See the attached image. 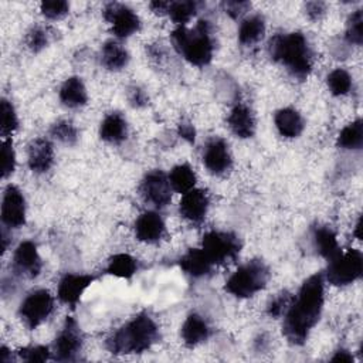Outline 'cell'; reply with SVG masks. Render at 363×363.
<instances>
[{"mask_svg": "<svg viewBox=\"0 0 363 363\" xmlns=\"http://www.w3.org/2000/svg\"><path fill=\"white\" fill-rule=\"evenodd\" d=\"M250 7L248 1H237V0H228L223 3V9L227 14H230L233 18L240 17L242 13L247 11V9Z\"/></svg>", "mask_w": 363, "mask_h": 363, "instance_id": "cell-41", "label": "cell"}, {"mask_svg": "<svg viewBox=\"0 0 363 363\" xmlns=\"http://www.w3.org/2000/svg\"><path fill=\"white\" fill-rule=\"evenodd\" d=\"M265 33V21L261 16H250L241 21L238 28V41L242 45H252L258 43Z\"/></svg>", "mask_w": 363, "mask_h": 363, "instance_id": "cell-26", "label": "cell"}, {"mask_svg": "<svg viewBox=\"0 0 363 363\" xmlns=\"http://www.w3.org/2000/svg\"><path fill=\"white\" fill-rule=\"evenodd\" d=\"M16 167V153L11 138H4L1 142V176L9 177Z\"/></svg>", "mask_w": 363, "mask_h": 363, "instance_id": "cell-36", "label": "cell"}, {"mask_svg": "<svg viewBox=\"0 0 363 363\" xmlns=\"http://www.w3.org/2000/svg\"><path fill=\"white\" fill-rule=\"evenodd\" d=\"M26 44L33 52L41 51L48 44V35L45 30H43L41 27H33L26 37Z\"/></svg>", "mask_w": 363, "mask_h": 363, "instance_id": "cell-39", "label": "cell"}, {"mask_svg": "<svg viewBox=\"0 0 363 363\" xmlns=\"http://www.w3.org/2000/svg\"><path fill=\"white\" fill-rule=\"evenodd\" d=\"M269 278V269L262 259H251L241 267L225 282V291L237 298H250L261 291Z\"/></svg>", "mask_w": 363, "mask_h": 363, "instance_id": "cell-5", "label": "cell"}, {"mask_svg": "<svg viewBox=\"0 0 363 363\" xmlns=\"http://www.w3.org/2000/svg\"><path fill=\"white\" fill-rule=\"evenodd\" d=\"M323 285V274L316 272L303 281L298 295L291 301L284 313L282 325V332L289 343L303 345L309 332L318 323L325 301Z\"/></svg>", "mask_w": 363, "mask_h": 363, "instance_id": "cell-1", "label": "cell"}, {"mask_svg": "<svg viewBox=\"0 0 363 363\" xmlns=\"http://www.w3.org/2000/svg\"><path fill=\"white\" fill-rule=\"evenodd\" d=\"M203 163L210 173L216 176L225 174L233 164V159L225 140L220 138L210 139L203 150Z\"/></svg>", "mask_w": 363, "mask_h": 363, "instance_id": "cell-13", "label": "cell"}, {"mask_svg": "<svg viewBox=\"0 0 363 363\" xmlns=\"http://www.w3.org/2000/svg\"><path fill=\"white\" fill-rule=\"evenodd\" d=\"M164 233V221L156 211H145L135 221V235L142 242H157L163 238Z\"/></svg>", "mask_w": 363, "mask_h": 363, "instance_id": "cell-17", "label": "cell"}, {"mask_svg": "<svg viewBox=\"0 0 363 363\" xmlns=\"http://www.w3.org/2000/svg\"><path fill=\"white\" fill-rule=\"evenodd\" d=\"M1 221L6 227L18 228L26 223V200L14 184L4 189L1 200Z\"/></svg>", "mask_w": 363, "mask_h": 363, "instance_id": "cell-12", "label": "cell"}, {"mask_svg": "<svg viewBox=\"0 0 363 363\" xmlns=\"http://www.w3.org/2000/svg\"><path fill=\"white\" fill-rule=\"evenodd\" d=\"M170 187L177 193H187L194 189L196 184V173L187 163H182L174 166L169 173Z\"/></svg>", "mask_w": 363, "mask_h": 363, "instance_id": "cell-28", "label": "cell"}, {"mask_svg": "<svg viewBox=\"0 0 363 363\" xmlns=\"http://www.w3.org/2000/svg\"><path fill=\"white\" fill-rule=\"evenodd\" d=\"M129 101L133 106L140 108L147 104V96H146L145 91H142L139 86H133L129 92Z\"/></svg>", "mask_w": 363, "mask_h": 363, "instance_id": "cell-43", "label": "cell"}, {"mask_svg": "<svg viewBox=\"0 0 363 363\" xmlns=\"http://www.w3.org/2000/svg\"><path fill=\"white\" fill-rule=\"evenodd\" d=\"M17 354L20 356V359H23L24 362H30V363H37V362H45L50 359L51 352L47 346H28V347H23L17 352Z\"/></svg>", "mask_w": 363, "mask_h": 363, "instance_id": "cell-38", "label": "cell"}, {"mask_svg": "<svg viewBox=\"0 0 363 363\" xmlns=\"http://www.w3.org/2000/svg\"><path fill=\"white\" fill-rule=\"evenodd\" d=\"M101 61L106 69L119 71L123 67H126V64L129 61V54L121 44H118L115 41H106L102 45Z\"/></svg>", "mask_w": 363, "mask_h": 363, "instance_id": "cell-27", "label": "cell"}, {"mask_svg": "<svg viewBox=\"0 0 363 363\" xmlns=\"http://www.w3.org/2000/svg\"><path fill=\"white\" fill-rule=\"evenodd\" d=\"M332 362H343V363H350V362H353V356L347 352V350H345V349H340V350H337L333 356H332V359H330Z\"/></svg>", "mask_w": 363, "mask_h": 363, "instance_id": "cell-45", "label": "cell"}, {"mask_svg": "<svg viewBox=\"0 0 363 363\" xmlns=\"http://www.w3.org/2000/svg\"><path fill=\"white\" fill-rule=\"evenodd\" d=\"M326 84L332 95L342 96L349 94V91L352 89V77L343 68H336L330 71L326 77Z\"/></svg>", "mask_w": 363, "mask_h": 363, "instance_id": "cell-32", "label": "cell"}, {"mask_svg": "<svg viewBox=\"0 0 363 363\" xmlns=\"http://www.w3.org/2000/svg\"><path fill=\"white\" fill-rule=\"evenodd\" d=\"M172 43L177 52L191 65L204 67L213 60L214 41L207 20H200L193 28L179 26L172 33Z\"/></svg>", "mask_w": 363, "mask_h": 363, "instance_id": "cell-4", "label": "cell"}, {"mask_svg": "<svg viewBox=\"0 0 363 363\" xmlns=\"http://www.w3.org/2000/svg\"><path fill=\"white\" fill-rule=\"evenodd\" d=\"M182 339L183 342L193 347L206 342L210 336V328L203 316L199 313H190L182 325Z\"/></svg>", "mask_w": 363, "mask_h": 363, "instance_id": "cell-20", "label": "cell"}, {"mask_svg": "<svg viewBox=\"0 0 363 363\" xmlns=\"http://www.w3.org/2000/svg\"><path fill=\"white\" fill-rule=\"evenodd\" d=\"M54 311V298L47 289L30 292L18 308V316L28 329L40 326Z\"/></svg>", "mask_w": 363, "mask_h": 363, "instance_id": "cell-8", "label": "cell"}, {"mask_svg": "<svg viewBox=\"0 0 363 363\" xmlns=\"http://www.w3.org/2000/svg\"><path fill=\"white\" fill-rule=\"evenodd\" d=\"M51 136L55 138L57 140L65 143V145H74L78 139V130L74 126L72 122L67 121V119H61L57 121L52 126H51Z\"/></svg>", "mask_w": 363, "mask_h": 363, "instance_id": "cell-33", "label": "cell"}, {"mask_svg": "<svg viewBox=\"0 0 363 363\" xmlns=\"http://www.w3.org/2000/svg\"><path fill=\"white\" fill-rule=\"evenodd\" d=\"M360 230H362V218L359 217V218H357V223H356V225H354V235H356L357 240H362Z\"/></svg>", "mask_w": 363, "mask_h": 363, "instance_id": "cell-47", "label": "cell"}, {"mask_svg": "<svg viewBox=\"0 0 363 363\" xmlns=\"http://www.w3.org/2000/svg\"><path fill=\"white\" fill-rule=\"evenodd\" d=\"M126 135H128V125L125 118L121 113L118 112L108 113L101 122L99 136L102 140L108 143L119 145L126 139Z\"/></svg>", "mask_w": 363, "mask_h": 363, "instance_id": "cell-23", "label": "cell"}, {"mask_svg": "<svg viewBox=\"0 0 363 363\" xmlns=\"http://www.w3.org/2000/svg\"><path fill=\"white\" fill-rule=\"evenodd\" d=\"M363 274V257L360 251L354 248H349L345 252H340L337 257L329 261L328 269L325 272L329 284L335 286H345L356 279H359Z\"/></svg>", "mask_w": 363, "mask_h": 363, "instance_id": "cell-6", "label": "cell"}, {"mask_svg": "<svg viewBox=\"0 0 363 363\" xmlns=\"http://www.w3.org/2000/svg\"><path fill=\"white\" fill-rule=\"evenodd\" d=\"M269 55L298 79H305L313 64V54L302 33L277 34L268 44Z\"/></svg>", "mask_w": 363, "mask_h": 363, "instance_id": "cell-2", "label": "cell"}, {"mask_svg": "<svg viewBox=\"0 0 363 363\" xmlns=\"http://www.w3.org/2000/svg\"><path fill=\"white\" fill-rule=\"evenodd\" d=\"M337 147L347 150H359L363 145V122L362 119H356L347 126H345L337 136L336 140Z\"/></svg>", "mask_w": 363, "mask_h": 363, "instance_id": "cell-29", "label": "cell"}, {"mask_svg": "<svg viewBox=\"0 0 363 363\" xmlns=\"http://www.w3.org/2000/svg\"><path fill=\"white\" fill-rule=\"evenodd\" d=\"M28 167L34 173H45L54 163V149L50 140L38 138L28 146Z\"/></svg>", "mask_w": 363, "mask_h": 363, "instance_id": "cell-18", "label": "cell"}, {"mask_svg": "<svg viewBox=\"0 0 363 363\" xmlns=\"http://www.w3.org/2000/svg\"><path fill=\"white\" fill-rule=\"evenodd\" d=\"M201 250L206 252L213 265H220L235 259L240 254L241 242L238 237L230 231H208L201 241Z\"/></svg>", "mask_w": 363, "mask_h": 363, "instance_id": "cell-7", "label": "cell"}, {"mask_svg": "<svg viewBox=\"0 0 363 363\" xmlns=\"http://www.w3.org/2000/svg\"><path fill=\"white\" fill-rule=\"evenodd\" d=\"M346 40L350 44L360 45L363 41V13L356 10L347 20L346 26Z\"/></svg>", "mask_w": 363, "mask_h": 363, "instance_id": "cell-34", "label": "cell"}, {"mask_svg": "<svg viewBox=\"0 0 363 363\" xmlns=\"http://www.w3.org/2000/svg\"><path fill=\"white\" fill-rule=\"evenodd\" d=\"M292 301V296L288 294V292H282L279 294L278 296H275L269 303H268V308H267V313L271 316V318H278L281 315H284L289 306Z\"/></svg>", "mask_w": 363, "mask_h": 363, "instance_id": "cell-40", "label": "cell"}, {"mask_svg": "<svg viewBox=\"0 0 363 363\" xmlns=\"http://www.w3.org/2000/svg\"><path fill=\"white\" fill-rule=\"evenodd\" d=\"M227 123L237 138L248 139L255 133V118L247 105H235L227 118Z\"/></svg>", "mask_w": 363, "mask_h": 363, "instance_id": "cell-19", "label": "cell"}, {"mask_svg": "<svg viewBox=\"0 0 363 363\" xmlns=\"http://www.w3.org/2000/svg\"><path fill=\"white\" fill-rule=\"evenodd\" d=\"M313 244H315V248L319 252V255H322L328 261L333 259L335 257H337L342 252V250L337 244V240H336V234L329 227H323V225L315 227Z\"/></svg>", "mask_w": 363, "mask_h": 363, "instance_id": "cell-25", "label": "cell"}, {"mask_svg": "<svg viewBox=\"0 0 363 363\" xmlns=\"http://www.w3.org/2000/svg\"><path fill=\"white\" fill-rule=\"evenodd\" d=\"M210 204L208 193L203 189H191L184 193L179 203V213L191 224H201L207 216Z\"/></svg>", "mask_w": 363, "mask_h": 363, "instance_id": "cell-15", "label": "cell"}, {"mask_svg": "<svg viewBox=\"0 0 363 363\" xmlns=\"http://www.w3.org/2000/svg\"><path fill=\"white\" fill-rule=\"evenodd\" d=\"M149 7L152 9V11H155L156 14H164L167 13V9H169V3L167 1H150L149 3Z\"/></svg>", "mask_w": 363, "mask_h": 363, "instance_id": "cell-46", "label": "cell"}, {"mask_svg": "<svg viewBox=\"0 0 363 363\" xmlns=\"http://www.w3.org/2000/svg\"><path fill=\"white\" fill-rule=\"evenodd\" d=\"M274 122L279 135L285 138L299 136L305 126L301 113L294 108H282L277 111L274 116Z\"/></svg>", "mask_w": 363, "mask_h": 363, "instance_id": "cell-22", "label": "cell"}, {"mask_svg": "<svg viewBox=\"0 0 363 363\" xmlns=\"http://www.w3.org/2000/svg\"><path fill=\"white\" fill-rule=\"evenodd\" d=\"M41 13L48 20H58L68 14L69 4L65 0H47L41 3Z\"/></svg>", "mask_w": 363, "mask_h": 363, "instance_id": "cell-37", "label": "cell"}, {"mask_svg": "<svg viewBox=\"0 0 363 363\" xmlns=\"http://www.w3.org/2000/svg\"><path fill=\"white\" fill-rule=\"evenodd\" d=\"M106 274L119 277V278H130L138 271V261L129 254H115L109 258L106 265Z\"/></svg>", "mask_w": 363, "mask_h": 363, "instance_id": "cell-30", "label": "cell"}, {"mask_svg": "<svg viewBox=\"0 0 363 363\" xmlns=\"http://www.w3.org/2000/svg\"><path fill=\"white\" fill-rule=\"evenodd\" d=\"M60 101L68 108L84 106L88 101L86 88L81 78L69 77L60 88Z\"/></svg>", "mask_w": 363, "mask_h": 363, "instance_id": "cell-24", "label": "cell"}, {"mask_svg": "<svg viewBox=\"0 0 363 363\" xmlns=\"http://www.w3.org/2000/svg\"><path fill=\"white\" fill-rule=\"evenodd\" d=\"M305 10H306V16L315 21V20H319L325 14L326 6L322 1H309V3H306Z\"/></svg>", "mask_w": 363, "mask_h": 363, "instance_id": "cell-42", "label": "cell"}, {"mask_svg": "<svg viewBox=\"0 0 363 363\" xmlns=\"http://www.w3.org/2000/svg\"><path fill=\"white\" fill-rule=\"evenodd\" d=\"M104 17L112 26V33L118 38H128L138 33L140 28V20L138 14L121 3L106 4L104 9Z\"/></svg>", "mask_w": 363, "mask_h": 363, "instance_id": "cell-10", "label": "cell"}, {"mask_svg": "<svg viewBox=\"0 0 363 363\" xmlns=\"http://www.w3.org/2000/svg\"><path fill=\"white\" fill-rule=\"evenodd\" d=\"M43 262L33 241H23L14 251L13 269L24 278H35L41 272Z\"/></svg>", "mask_w": 363, "mask_h": 363, "instance_id": "cell-14", "label": "cell"}, {"mask_svg": "<svg viewBox=\"0 0 363 363\" xmlns=\"http://www.w3.org/2000/svg\"><path fill=\"white\" fill-rule=\"evenodd\" d=\"M82 332L77 320L71 316H68L64 322L62 329L57 335L54 345H52V353L54 359L58 362H71L75 360L78 353L82 347Z\"/></svg>", "mask_w": 363, "mask_h": 363, "instance_id": "cell-9", "label": "cell"}, {"mask_svg": "<svg viewBox=\"0 0 363 363\" xmlns=\"http://www.w3.org/2000/svg\"><path fill=\"white\" fill-rule=\"evenodd\" d=\"M159 339V329L147 313H139L106 339V349L113 354L142 353Z\"/></svg>", "mask_w": 363, "mask_h": 363, "instance_id": "cell-3", "label": "cell"}, {"mask_svg": "<svg viewBox=\"0 0 363 363\" xmlns=\"http://www.w3.org/2000/svg\"><path fill=\"white\" fill-rule=\"evenodd\" d=\"M197 9H199V3L197 1H191V0L172 1V3H169L167 14L170 16V18L176 24L184 26L186 23H189L196 16Z\"/></svg>", "mask_w": 363, "mask_h": 363, "instance_id": "cell-31", "label": "cell"}, {"mask_svg": "<svg viewBox=\"0 0 363 363\" xmlns=\"http://www.w3.org/2000/svg\"><path fill=\"white\" fill-rule=\"evenodd\" d=\"M1 136L9 138L18 126L17 113L7 99H1Z\"/></svg>", "mask_w": 363, "mask_h": 363, "instance_id": "cell-35", "label": "cell"}, {"mask_svg": "<svg viewBox=\"0 0 363 363\" xmlns=\"http://www.w3.org/2000/svg\"><path fill=\"white\" fill-rule=\"evenodd\" d=\"M179 135L186 139L189 143H193L196 139V130L193 128V125L187 121H182L179 125Z\"/></svg>", "mask_w": 363, "mask_h": 363, "instance_id": "cell-44", "label": "cell"}, {"mask_svg": "<svg viewBox=\"0 0 363 363\" xmlns=\"http://www.w3.org/2000/svg\"><path fill=\"white\" fill-rule=\"evenodd\" d=\"M139 191L145 201L152 206L162 208L166 207L172 200V187L169 183V177L162 170H152L145 174L140 182Z\"/></svg>", "mask_w": 363, "mask_h": 363, "instance_id": "cell-11", "label": "cell"}, {"mask_svg": "<svg viewBox=\"0 0 363 363\" xmlns=\"http://www.w3.org/2000/svg\"><path fill=\"white\" fill-rule=\"evenodd\" d=\"M94 281L95 277L89 274H65L58 284V299L65 305L75 306L82 294Z\"/></svg>", "mask_w": 363, "mask_h": 363, "instance_id": "cell-16", "label": "cell"}, {"mask_svg": "<svg viewBox=\"0 0 363 363\" xmlns=\"http://www.w3.org/2000/svg\"><path fill=\"white\" fill-rule=\"evenodd\" d=\"M180 268L193 278H200L207 275L213 264L206 255V252L201 248H190L180 259H179Z\"/></svg>", "mask_w": 363, "mask_h": 363, "instance_id": "cell-21", "label": "cell"}]
</instances>
